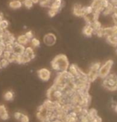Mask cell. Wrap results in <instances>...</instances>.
Instances as JSON below:
<instances>
[{
	"label": "cell",
	"mask_w": 117,
	"mask_h": 122,
	"mask_svg": "<svg viewBox=\"0 0 117 122\" xmlns=\"http://www.w3.org/2000/svg\"><path fill=\"white\" fill-rule=\"evenodd\" d=\"M91 25L92 26V28H93V30H94V33H95V32H96L97 30H100V29L102 28L101 23L98 20L94 21L91 24Z\"/></svg>",
	"instance_id": "cell-20"
},
{
	"label": "cell",
	"mask_w": 117,
	"mask_h": 122,
	"mask_svg": "<svg viewBox=\"0 0 117 122\" xmlns=\"http://www.w3.org/2000/svg\"><path fill=\"white\" fill-rule=\"evenodd\" d=\"M38 75L41 81L47 82L51 78V72L47 68H41L38 71Z\"/></svg>",
	"instance_id": "cell-5"
},
{
	"label": "cell",
	"mask_w": 117,
	"mask_h": 122,
	"mask_svg": "<svg viewBox=\"0 0 117 122\" xmlns=\"http://www.w3.org/2000/svg\"><path fill=\"white\" fill-rule=\"evenodd\" d=\"M116 53H117V48H116Z\"/></svg>",
	"instance_id": "cell-39"
},
{
	"label": "cell",
	"mask_w": 117,
	"mask_h": 122,
	"mask_svg": "<svg viewBox=\"0 0 117 122\" xmlns=\"http://www.w3.org/2000/svg\"><path fill=\"white\" fill-rule=\"evenodd\" d=\"M83 107H81L80 106V105H72V110L71 111H73L74 113H76L77 115H79L80 113V111H81V109H82Z\"/></svg>",
	"instance_id": "cell-22"
},
{
	"label": "cell",
	"mask_w": 117,
	"mask_h": 122,
	"mask_svg": "<svg viewBox=\"0 0 117 122\" xmlns=\"http://www.w3.org/2000/svg\"><path fill=\"white\" fill-rule=\"evenodd\" d=\"M103 34L106 37L108 36H117V25L103 28Z\"/></svg>",
	"instance_id": "cell-6"
},
{
	"label": "cell",
	"mask_w": 117,
	"mask_h": 122,
	"mask_svg": "<svg viewBox=\"0 0 117 122\" xmlns=\"http://www.w3.org/2000/svg\"><path fill=\"white\" fill-rule=\"evenodd\" d=\"M89 122H102V120H101V118L100 117L97 116L96 117L93 118V119H92V120L89 121Z\"/></svg>",
	"instance_id": "cell-33"
},
{
	"label": "cell",
	"mask_w": 117,
	"mask_h": 122,
	"mask_svg": "<svg viewBox=\"0 0 117 122\" xmlns=\"http://www.w3.org/2000/svg\"><path fill=\"white\" fill-rule=\"evenodd\" d=\"M72 13L77 17H83L84 16L83 6L80 4H75L72 7Z\"/></svg>",
	"instance_id": "cell-8"
},
{
	"label": "cell",
	"mask_w": 117,
	"mask_h": 122,
	"mask_svg": "<svg viewBox=\"0 0 117 122\" xmlns=\"http://www.w3.org/2000/svg\"><path fill=\"white\" fill-rule=\"evenodd\" d=\"M16 41L18 43L21 44V45H26L29 43L30 40L26 37V36L25 35V34H22V35L18 36V37L16 38Z\"/></svg>",
	"instance_id": "cell-15"
},
{
	"label": "cell",
	"mask_w": 117,
	"mask_h": 122,
	"mask_svg": "<svg viewBox=\"0 0 117 122\" xmlns=\"http://www.w3.org/2000/svg\"><path fill=\"white\" fill-rule=\"evenodd\" d=\"M107 41L114 46H117V36H108L106 37Z\"/></svg>",
	"instance_id": "cell-19"
},
{
	"label": "cell",
	"mask_w": 117,
	"mask_h": 122,
	"mask_svg": "<svg viewBox=\"0 0 117 122\" xmlns=\"http://www.w3.org/2000/svg\"><path fill=\"white\" fill-rule=\"evenodd\" d=\"M115 110H116V112L117 113V105H116V106H115Z\"/></svg>",
	"instance_id": "cell-37"
},
{
	"label": "cell",
	"mask_w": 117,
	"mask_h": 122,
	"mask_svg": "<svg viewBox=\"0 0 117 122\" xmlns=\"http://www.w3.org/2000/svg\"><path fill=\"white\" fill-rule=\"evenodd\" d=\"M52 1L53 0H40L39 4H40V6L42 7H50Z\"/></svg>",
	"instance_id": "cell-23"
},
{
	"label": "cell",
	"mask_w": 117,
	"mask_h": 122,
	"mask_svg": "<svg viewBox=\"0 0 117 122\" xmlns=\"http://www.w3.org/2000/svg\"><path fill=\"white\" fill-rule=\"evenodd\" d=\"M30 41L31 42V45H32L33 48H38L40 46V41H39L38 38L33 37Z\"/></svg>",
	"instance_id": "cell-24"
},
{
	"label": "cell",
	"mask_w": 117,
	"mask_h": 122,
	"mask_svg": "<svg viewBox=\"0 0 117 122\" xmlns=\"http://www.w3.org/2000/svg\"><path fill=\"white\" fill-rule=\"evenodd\" d=\"M22 114V113H20V112H16V113H14V118H15L16 120L19 121V120H20V118H21Z\"/></svg>",
	"instance_id": "cell-32"
},
{
	"label": "cell",
	"mask_w": 117,
	"mask_h": 122,
	"mask_svg": "<svg viewBox=\"0 0 117 122\" xmlns=\"http://www.w3.org/2000/svg\"><path fill=\"white\" fill-rule=\"evenodd\" d=\"M14 92L11 91H6L4 94L3 97H4V99L6 100V101L10 102V101H12V100L14 99Z\"/></svg>",
	"instance_id": "cell-18"
},
{
	"label": "cell",
	"mask_w": 117,
	"mask_h": 122,
	"mask_svg": "<svg viewBox=\"0 0 117 122\" xmlns=\"http://www.w3.org/2000/svg\"><path fill=\"white\" fill-rule=\"evenodd\" d=\"M31 1L33 2V4H38V3H39L40 0H31Z\"/></svg>",
	"instance_id": "cell-35"
},
{
	"label": "cell",
	"mask_w": 117,
	"mask_h": 122,
	"mask_svg": "<svg viewBox=\"0 0 117 122\" xmlns=\"http://www.w3.org/2000/svg\"><path fill=\"white\" fill-rule=\"evenodd\" d=\"M83 33L86 36H92L94 34V30L92 28V26L91 25L87 24L84 27V29H83Z\"/></svg>",
	"instance_id": "cell-13"
},
{
	"label": "cell",
	"mask_w": 117,
	"mask_h": 122,
	"mask_svg": "<svg viewBox=\"0 0 117 122\" xmlns=\"http://www.w3.org/2000/svg\"><path fill=\"white\" fill-rule=\"evenodd\" d=\"M80 68L77 67L76 64H71L69 65V68H68V71L70 72V74H71L73 77H77L78 75H79V71H80Z\"/></svg>",
	"instance_id": "cell-12"
},
{
	"label": "cell",
	"mask_w": 117,
	"mask_h": 122,
	"mask_svg": "<svg viewBox=\"0 0 117 122\" xmlns=\"http://www.w3.org/2000/svg\"><path fill=\"white\" fill-rule=\"evenodd\" d=\"M2 19H4L3 18V14H2V12H0V21H1Z\"/></svg>",
	"instance_id": "cell-36"
},
{
	"label": "cell",
	"mask_w": 117,
	"mask_h": 122,
	"mask_svg": "<svg viewBox=\"0 0 117 122\" xmlns=\"http://www.w3.org/2000/svg\"><path fill=\"white\" fill-rule=\"evenodd\" d=\"M9 113L4 105H0V119L2 121H6L9 119Z\"/></svg>",
	"instance_id": "cell-9"
},
{
	"label": "cell",
	"mask_w": 117,
	"mask_h": 122,
	"mask_svg": "<svg viewBox=\"0 0 117 122\" xmlns=\"http://www.w3.org/2000/svg\"><path fill=\"white\" fill-rule=\"evenodd\" d=\"M8 26H9V21L7 20L2 19V20L0 21V30L1 31H3L5 30H6Z\"/></svg>",
	"instance_id": "cell-21"
},
{
	"label": "cell",
	"mask_w": 117,
	"mask_h": 122,
	"mask_svg": "<svg viewBox=\"0 0 117 122\" xmlns=\"http://www.w3.org/2000/svg\"><path fill=\"white\" fill-rule=\"evenodd\" d=\"M25 35L26 36V37H27L29 40H31L33 37V32L31 31V30H29V31H27L26 33H25Z\"/></svg>",
	"instance_id": "cell-31"
},
{
	"label": "cell",
	"mask_w": 117,
	"mask_h": 122,
	"mask_svg": "<svg viewBox=\"0 0 117 122\" xmlns=\"http://www.w3.org/2000/svg\"><path fill=\"white\" fill-rule=\"evenodd\" d=\"M10 64L9 60L7 59H5V58H0V66L1 67H6L7 66Z\"/></svg>",
	"instance_id": "cell-26"
},
{
	"label": "cell",
	"mask_w": 117,
	"mask_h": 122,
	"mask_svg": "<svg viewBox=\"0 0 117 122\" xmlns=\"http://www.w3.org/2000/svg\"><path fill=\"white\" fill-rule=\"evenodd\" d=\"M87 76H88V79H89V81L90 82H94L97 78H99L98 71H93V70L89 69V71L87 74Z\"/></svg>",
	"instance_id": "cell-11"
},
{
	"label": "cell",
	"mask_w": 117,
	"mask_h": 122,
	"mask_svg": "<svg viewBox=\"0 0 117 122\" xmlns=\"http://www.w3.org/2000/svg\"><path fill=\"white\" fill-rule=\"evenodd\" d=\"M22 5L25 6L26 8L27 9H31L33 6V3L31 0H23L22 1Z\"/></svg>",
	"instance_id": "cell-25"
},
{
	"label": "cell",
	"mask_w": 117,
	"mask_h": 122,
	"mask_svg": "<svg viewBox=\"0 0 117 122\" xmlns=\"http://www.w3.org/2000/svg\"><path fill=\"white\" fill-rule=\"evenodd\" d=\"M9 7L13 10L20 9L22 6V2L21 0H11L8 4Z\"/></svg>",
	"instance_id": "cell-10"
},
{
	"label": "cell",
	"mask_w": 117,
	"mask_h": 122,
	"mask_svg": "<svg viewBox=\"0 0 117 122\" xmlns=\"http://www.w3.org/2000/svg\"><path fill=\"white\" fill-rule=\"evenodd\" d=\"M112 66H113V61L111 60L106 61L104 64H102L98 71L99 77L101 78V79H104L105 77L108 76V75L110 74V71L111 70Z\"/></svg>",
	"instance_id": "cell-3"
},
{
	"label": "cell",
	"mask_w": 117,
	"mask_h": 122,
	"mask_svg": "<svg viewBox=\"0 0 117 122\" xmlns=\"http://www.w3.org/2000/svg\"><path fill=\"white\" fill-rule=\"evenodd\" d=\"M19 121L21 122H30V118H29V117L27 115H26V114H22L21 118Z\"/></svg>",
	"instance_id": "cell-30"
},
{
	"label": "cell",
	"mask_w": 117,
	"mask_h": 122,
	"mask_svg": "<svg viewBox=\"0 0 117 122\" xmlns=\"http://www.w3.org/2000/svg\"><path fill=\"white\" fill-rule=\"evenodd\" d=\"M58 12H59V10H57L50 8V10H49V11H48V14L50 18H53V17H55L58 14Z\"/></svg>",
	"instance_id": "cell-27"
},
{
	"label": "cell",
	"mask_w": 117,
	"mask_h": 122,
	"mask_svg": "<svg viewBox=\"0 0 117 122\" xmlns=\"http://www.w3.org/2000/svg\"><path fill=\"white\" fill-rule=\"evenodd\" d=\"M24 54H26V56H28L31 60L34 59L35 58V53L33 51L32 47H27L25 48V51H24Z\"/></svg>",
	"instance_id": "cell-16"
},
{
	"label": "cell",
	"mask_w": 117,
	"mask_h": 122,
	"mask_svg": "<svg viewBox=\"0 0 117 122\" xmlns=\"http://www.w3.org/2000/svg\"><path fill=\"white\" fill-rule=\"evenodd\" d=\"M101 2H105V1H109V0H100Z\"/></svg>",
	"instance_id": "cell-38"
},
{
	"label": "cell",
	"mask_w": 117,
	"mask_h": 122,
	"mask_svg": "<svg viewBox=\"0 0 117 122\" xmlns=\"http://www.w3.org/2000/svg\"><path fill=\"white\" fill-rule=\"evenodd\" d=\"M43 42L47 46H53L57 42V36H56L54 33H49L44 36Z\"/></svg>",
	"instance_id": "cell-4"
},
{
	"label": "cell",
	"mask_w": 117,
	"mask_h": 122,
	"mask_svg": "<svg viewBox=\"0 0 117 122\" xmlns=\"http://www.w3.org/2000/svg\"><path fill=\"white\" fill-rule=\"evenodd\" d=\"M51 66H52V68L53 70L57 71L58 72L67 71L69 67V60H68V57L63 54L57 55L52 60Z\"/></svg>",
	"instance_id": "cell-1"
},
{
	"label": "cell",
	"mask_w": 117,
	"mask_h": 122,
	"mask_svg": "<svg viewBox=\"0 0 117 122\" xmlns=\"http://www.w3.org/2000/svg\"><path fill=\"white\" fill-rule=\"evenodd\" d=\"M25 45H22L21 44L18 43L17 41L14 43L13 45V50H12V53L15 55H22L25 51Z\"/></svg>",
	"instance_id": "cell-7"
},
{
	"label": "cell",
	"mask_w": 117,
	"mask_h": 122,
	"mask_svg": "<svg viewBox=\"0 0 117 122\" xmlns=\"http://www.w3.org/2000/svg\"><path fill=\"white\" fill-rule=\"evenodd\" d=\"M97 116H98L97 111L95 109H89V113H88V115H87V118L89 121L92 120L93 118L96 117Z\"/></svg>",
	"instance_id": "cell-17"
},
{
	"label": "cell",
	"mask_w": 117,
	"mask_h": 122,
	"mask_svg": "<svg viewBox=\"0 0 117 122\" xmlns=\"http://www.w3.org/2000/svg\"><path fill=\"white\" fill-rule=\"evenodd\" d=\"M31 60H31L28 56H26V54H24L23 53V54L22 55V63H27L29 62H30Z\"/></svg>",
	"instance_id": "cell-28"
},
{
	"label": "cell",
	"mask_w": 117,
	"mask_h": 122,
	"mask_svg": "<svg viewBox=\"0 0 117 122\" xmlns=\"http://www.w3.org/2000/svg\"><path fill=\"white\" fill-rule=\"evenodd\" d=\"M113 15H115L117 17V6L116 7H114V9H113V13H112Z\"/></svg>",
	"instance_id": "cell-34"
},
{
	"label": "cell",
	"mask_w": 117,
	"mask_h": 122,
	"mask_svg": "<svg viewBox=\"0 0 117 122\" xmlns=\"http://www.w3.org/2000/svg\"><path fill=\"white\" fill-rule=\"evenodd\" d=\"M12 55V52L11 51H7V50H4L3 51V53H2V58H5V59H7L8 60L11 56Z\"/></svg>",
	"instance_id": "cell-29"
},
{
	"label": "cell",
	"mask_w": 117,
	"mask_h": 122,
	"mask_svg": "<svg viewBox=\"0 0 117 122\" xmlns=\"http://www.w3.org/2000/svg\"><path fill=\"white\" fill-rule=\"evenodd\" d=\"M62 3H63L62 0H53L49 8L60 10L61 9V7H62Z\"/></svg>",
	"instance_id": "cell-14"
},
{
	"label": "cell",
	"mask_w": 117,
	"mask_h": 122,
	"mask_svg": "<svg viewBox=\"0 0 117 122\" xmlns=\"http://www.w3.org/2000/svg\"><path fill=\"white\" fill-rule=\"evenodd\" d=\"M103 86L110 91H117V75L115 74H109L103 79Z\"/></svg>",
	"instance_id": "cell-2"
}]
</instances>
